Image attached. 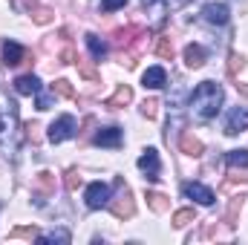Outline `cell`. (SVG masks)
I'll use <instances>...</instances> for the list:
<instances>
[{
	"label": "cell",
	"instance_id": "1",
	"mask_svg": "<svg viewBox=\"0 0 248 245\" xmlns=\"http://www.w3.org/2000/svg\"><path fill=\"white\" fill-rule=\"evenodd\" d=\"M222 98H225V92H222V87H219L217 81H202V84L190 92V116H193L196 122H211V119L219 113Z\"/></svg>",
	"mask_w": 248,
	"mask_h": 245
},
{
	"label": "cell",
	"instance_id": "2",
	"mask_svg": "<svg viewBox=\"0 0 248 245\" xmlns=\"http://www.w3.org/2000/svg\"><path fill=\"white\" fill-rule=\"evenodd\" d=\"M107 208L113 211V216H119V219H130V216L136 214V202H133V193H130V187H124V184L119 182V196H116V199L110 196Z\"/></svg>",
	"mask_w": 248,
	"mask_h": 245
},
{
	"label": "cell",
	"instance_id": "3",
	"mask_svg": "<svg viewBox=\"0 0 248 245\" xmlns=\"http://www.w3.org/2000/svg\"><path fill=\"white\" fill-rule=\"evenodd\" d=\"M75 133H78L75 119H72V116H61L58 122L49 124V133H46V136H49V141H52V144H61V141H66V138H72Z\"/></svg>",
	"mask_w": 248,
	"mask_h": 245
},
{
	"label": "cell",
	"instance_id": "4",
	"mask_svg": "<svg viewBox=\"0 0 248 245\" xmlns=\"http://www.w3.org/2000/svg\"><path fill=\"white\" fill-rule=\"evenodd\" d=\"M84 199H87V208H93V211L104 208V205L110 202V184H104V182H93L90 187H87Z\"/></svg>",
	"mask_w": 248,
	"mask_h": 245
},
{
	"label": "cell",
	"instance_id": "5",
	"mask_svg": "<svg viewBox=\"0 0 248 245\" xmlns=\"http://www.w3.org/2000/svg\"><path fill=\"white\" fill-rule=\"evenodd\" d=\"M228 17H231V9H228L225 3H208V6L202 9V20L211 23V26H225Z\"/></svg>",
	"mask_w": 248,
	"mask_h": 245
},
{
	"label": "cell",
	"instance_id": "6",
	"mask_svg": "<svg viewBox=\"0 0 248 245\" xmlns=\"http://www.w3.org/2000/svg\"><path fill=\"white\" fill-rule=\"evenodd\" d=\"M139 170H141L150 182L159 179V170H162V168H159V153H156L153 147H147V150L141 153V159H139Z\"/></svg>",
	"mask_w": 248,
	"mask_h": 245
},
{
	"label": "cell",
	"instance_id": "7",
	"mask_svg": "<svg viewBox=\"0 0 248 245\" xmlns=\"http://www.w3.org/2000/svg\"><path fill=\"white\" fill-rule=\"evenodd\" d=\"M144 3V12L150 15V26L153 29H162V23H165V17H168V0H141Z\"/></svg>",
	"mask_w": 248,
	"mask_h": 245
},
{
	"label": "cell",
	"instance_id": "8",
	"mask_svg": "<svg viewBox=\"0 0 248 245\" xmlns=\"http://www.w3.org/2000/svg\"><path fill=\"white\" fill-rule=\"evenodd\" d=\"M243 130H248V110L246 107H234L228 113V119H225V133L228 136H237Z\"/></svg>",
	"mask_w": 248,
	"mask_h": 245
},
{
	"label": "cell",
	"instance_id": "9",
	"mask_svg": "<svg viewBox=\"0 0 248 245\" xmlns=\"http://www.w3.org/2000/svg\"><path fill=\"white\" fill-rule=\"evenodd\" d=\"M182 190H185L187 199H193V202H199V205H214V199H217L211 187H205V184H199V182H187Z\"/></svg>",
	"mask_w": 248,
	"mask_h": 245
},
{
	"label": "cell",
	"instance_id": "10",
	"mask_svg": "<svg viewBox=\"0 0 248 245\" xmlns=\"http://www.w3.org/2000/svg\"><path fill=\"white\" fill-rule=\"evenodd\" d=\"M122 138H124V133L119 127H104V130L95 133V144H98V147H119Z\"/></svg>",
	"mask_w": 248,
	"mask_h": 245
},
{
	"label": "cell",
	"instance_id": "11",
	"mask_svg": "<svg viewBox=\"0 0 248 245\" xmlns=\"http://www.w3.org/2000/svg\"><path fill=\"white\" fill-rule=\"evenodd\" d=\"M141 84H144V87H150V90H159V87H165V84H168V72H165L162 66H150V69L141 75Z\"/></svg>",
	"mask_w": 248,
	"mask_h": 245
},
{
	"label": "cell",
	"instance_id": "12",
	"mask_svg": "<svg viewBox=\"0 0 248 245\" xmlns=\"http://www.w3.org/2000/svg\"><path fill=\"white\" fill-rule=\"evenodd\" d=\"M15 92H20V95H35V92H41V81H38L35 75H20V78H15Z\"/></svg>",
	"mask_w": 248,
	"mask_h": 245
},
{
	"label": "cell",
	"instance_id": "13",
	"mask_svg": "<svg viewBox=\"0 0 248 245\" xmlns=\"http://www.w3.org/2000/svg\"><path fill=\"white\" fill-rule=\"evenodd\" d=\"M23 55H26V52H23L20 44H15V41H6V44H3V63H6V66H17V63L23 61Z\"/></svg>",
	"mask_w": 248,
	"mask_h": 245
},
{
	"label": "cell",
	"instance_id": "14",
	"mask_svg": "<svg viewBox=\"0 0 248 245\" xmlns=\"http://www.w3.org/2000/svg\"><path fill=\"white\" fill-rule=\"evenodd\" d=\"M179 150L185 153V156H202V141L193 136V133H182V138H179Z\"/></svg>",
	"mask_w": 248,
	"mask_h": 245
},
{
	"label": "cell",
	"instance_id": "15",
	"mask_svg": "<svg viewBox=\"0 0 248 245\" xmlns=\"http://www.w3.org/2000/svg\"><path fill=\"white\" fill-rule=\"evenodd\" d=\"M133 101V90L130 87H119L107 101H104V107H110V110H119V107H124V104H130Z\"/></svg>",
	"mask_w": 248,
	"mask_h": 245
},
{
	"label": "cell",
	"instance_id": "16",
	"mask_svg": "<svg viewBox=\"0 0 248 245\" xmlns=\"http://www.w3.org/2000/svg\"><path fill=\"white\" fill-rule=\"evenodd\" d=\"M185 63L190 69H199V66L205 63V49H202L199 44H187L185 46Z\"/></svg>",
	"mask_w": 248,
	"mask_h": 245
},
{
	"label": "cell",
	"instance_id": "17",
	"mask_svg": "<svg viewBox=\"0 0 248 245\" xmlns=\"http://www.w3.org/2000/svg\"><path fill=\"white\" fill-rule=\"evenodd\" d=\"M87 46H90V52H93V58H95V61H101V58L107 55V44H104L98 35H93V32L87 35Z\"/></svg>",
	"mask_w": 248,
	"mask_h": 245
},
{
	"label": "cell",
	"instance_id": "18",
	"mask_svg": "<svg viewBox=\"0 0 248 245\" xmlns=\"http://www.w3.org/2000/svg\"><path fill=\"white\" fill-rule=\"evenodd\" d=\"M147 205L156 211V214H165L168 208H170V202H168V196L165 193H156V190H150L147 193Z\"/></svg>",
	"mask_w": 248,
	"mask_h": 245
},
{
	"label": "cell",
	"instance_id": "19",
	"mask_svg": "<svg viewBox=\"0 0 248 245\" xmlns=\"http://www.w3.org/2000/svg\"><path fill=\"white\" fill-rule=\"evenodd\" d=\"M136 35H141V26H136V23L127 26V29H119V32H116V46H127Z\"/></svg>",
	"mask_w": 248,
	"mask_h": 245
},
{
	"label": "cell",
	"instance_id": "20",
	"mask_svg": "<svg viewBox=\"0 0 248 245\" xmlns=\"http://www.w3.org/2000/svg\"><path fill=\"white\" fill-rule=\"evenodd\" d=\"M190 222H196V211H193V208H182V211L173 214V225H176V228H185Z\"/></svg>",
	"mask_w": 248,
	"mask_h": 245
},
{
	"label": "cell",
	"instance_id": "21",
	"mask_svg": "<svg viewBox=\"0 0 248 245\" xmlns=\"http://www.w3.org/2000/svg\"><path fill=\"white\" fill-rule=\"evenodd\" d=\"M225 159L231 168H248V150H231Z\"/></svg>",
	"mask_w": 248,
	"mask_h": 245
},
{
	"label": "cell",
	"instance_id": "22",
	"mask_svg": "<svg viewBox=\"0 0 248 245\" xmlns=\"http://www.w3.org/2000/svg\"><path fill=\"white\" fill-rule=\"evenodd\" d=\"M55 190V176L52 173H41L38 176V193L44 196V193H52Z\"/></svg>",
	"mask_w": 248,
	"mask_h": 245
},
{
	"label": "cell",
	"instance_id": "23",
	"mask_svg": "<svg viewBox=\"0 0 248 245\" xmlns=\"http://www.w3.org/2000/svg\"><path fill=\"white\" fill-rule=\"evenodd\" d=\"M156 55L165 58V61H170V58H173V44H170L168 38H159V44H156Z\"/></svg>",
	"mask_w": 248,
	"mask_h": 245
},
{
	"label": "cell",
	"instance_id": "24",
	"mask_svg": "<svg viewBox=\"0 0 248 245\" xmlns=\"http://www.w3.org/2000/svg\"><path fill=\"white\" fill-rule=\"evenodd\" d=\"M38 240L41 243H69V231H49V234H41Z\"/></svg>",
	"mask_w": 248,
	"mask_h": 245
},
{
	"label": "cell",
	"instance_id": "25",
	"mask_svg": "<svg viewBox=\"0 0 248 245\" xmlns=\"http://www.w3.org/2000/svg\"><path fill=\"white\" fill-rule=\"evenodd\" d=\"M243 66H246L243 55H237V52H231V55H228V75H231V78H237V72H240Z\"/></svg>",
	"mask_w": 248,
	"mask_h": 245
},
{
	"label": "cell",
	"instance_id": "26",
	"mask_svg": "<svg viewBox=\"0 0 248 245\" xmlns=\"http://www.w3.org/2000/svg\"><path fill=\"white\" fill-rule=\"evenodd\" d=\"M52 92H58V95H63V98H72V95H75V90L69 87L66 78H58V81L52 84Z\"/></svg>",
	"mask_w": 248,
	"mask_h": 245
},
{
	"label": "cell",
	"instance_id": "27",
	"mask_svg": "<svg viewBox=\"0 0 248 245\" xmlns=\"http://www.w3.org/2000/svg\"><path fill=\"white\" fill-rule=\"evenodd\" d=\"M63 184H66V190H78V187H81V173H78L75 168H72V170H66Z\"/></svg>",
	"mask_w": 248,
	"mask_h": 245
},
{
	"label": "cell",
	"instance_id": "28",
	"mask_svg": "<svg viewBox=\"0 0 248 245\" xmlns=\"http://www.w3.org/2000/svg\"><path fill=\"white\" fill-rule=\"evenodd\" d=\"M78 72L87 78V81H98V72H95V66L93 63H87V61H78Z\"/></svg>",
	"mask_w": 248,
	"mask_h": 245
},
{
	"label": "cell",
	"instance_id": "29",
	"mask_svg": "<svg viewBox=\"0 0 248 245\" xmlns=\"http://www.w3.org/2000/svg\"><path fill=\"white\" fill-rule=\"evenodd\" d=\"M32 17H35V23H49V20H52V9H46V6H38V9L32 12Z\"/></svg>",
	"mask_w": 248,
	"mask_h": 245
},
{
	"label": "cell",
	"instance_id": "30",
	"mask_svg": "<svg viewBox=\"0 0 248 245\" xmlns=\"http://www.w3.org/2000/svg\"><path fill=\"white\" fill-rule=\"evenodd\" d=\"M141 113H144L147 119H156V113H159V101H156V98L144 101V104H141Z\"/></svg>",
	"mask_w": 248,
	"mask_h": 245
},
{
	"label": "cell",
	"instance_id": "31",
	"mask_svg": "<svg viewBox=\"0 0 248 245\" xmlns=\"http://www.w3.org/2000/svg\"><path fill=\"white\" fill-rule=\"evenodd\" d=\"M9 237H12V240H15V237H38V231H35V225H23V228H15Z\"/></svg>",
	"mask_w": 248,
	"mask_h": 245
},
{
	"label": "cell",
	"instance_id": "32",
	"mask_svg": "<svg viewBox=\"0 0 248 245\" xmlns=\"http://www.w3.org/2000/svg\"><path fill=\"white\" fill-rule=\"evenodd\" d=\"M122 6H127V0H101V12H116Z\"/></svg>",
	"mask_w": 248,
	"mask_h": 245
},
{
	"label": "cell",
	"instance_id": "33",
	"mask_svg": "<svg viewBox=\"0 0 248 245\" xmlns=\"http://www.w3.org/2000/svg\"><path fill=\"white\" fill-rule=\"evenodd\" d=\"M72 61H78V58H75V52H72V49L66 46V49L61 52V63H72Z\"/></svg>",
	"mask_w": 248,
	"mask_h": 245
},
{
	"label": "cell",
	"instance_id": "34",
	"mask_svg": "<svg viewBox=\"0 0 248 245\" xmlns=\"http://www.w3.org/2000/svg\"><path fill=\"white\" fill-rule=\"evenodd\" d=\"M237 90H240V95H243V98H248V84H237Z\"/></svg>",
	"mask_w": 248,
	"mask_h": 245
},
{
	"label": "cell",
	"instance_id": "35",
	"mask_svg": "<svg viewBox=\"0 0 248 245\" xmlns=\"http://www.w3.org/2000/svg\"><path fill=\"white\" fill-rule=\"evenodd\" d=\"M0 130H3V119H0Z\"/></svg>",
	"mask_w": 248,
	"mask_h": 245
}]
</instances>
